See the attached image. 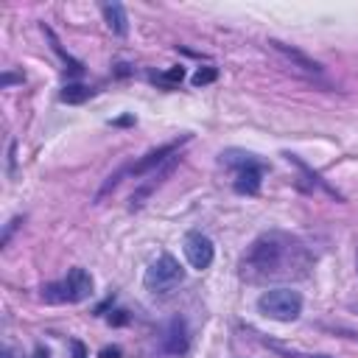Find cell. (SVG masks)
<instances>
[{
	"label": "cell",
	"instance_id": "30bf717a",
	"mask_svg": "<svg viewBox=\"0 0 358 358\" xmlns=\"http://www.w3.org/2000/svg\"><path fill=\"white\" fill-rule=\"evenodd\" d=\"M101 11H103V20H106V25H109V31L115 36H126L129 34V17H126V8L120 3H103Z\"/></svg>",
	"mask_w": 358,
	"mask_h": 358
},
{
	"label": "cell",
	"instance_id": "7402d4cb",
	"mask_svg": "<svg viewBox=\"0 0 358 358\" xmlns=\"http://www.w3.org/2000/svg\"><path fill=\"white\" fill-rule=\"evenodd\" d=\"M333 333H338V336H344V338H355L358 341V333H352V330H344V327H330Z\"/></svg>",
	"mask_w": 358,
	"mask_h": 358
},
{
	"label": "cell",
	"instance_id": "ffe728a7",
	"mask_svg": "<svg viewBox=\"0 0 358 358\" xmlns=\"http://www.w3.org/2000/svg\"><path fill=\"white\" fill-rule=\"evenodd\" d=\"M70 347H73V358H87V350H84V344L78 338H73Z\"/></svg>",
	"mask_w": 358,
	"mask_h": 358
},
{
	"label": "cell",
	"instance_id": "6da1fadb",
	"mask_svg": "<svg viewBox=\"0 0 358 358\" xmlns=\"http://www.w3.org/2000/svg\"><path fill=\"white\" fill-rule=\"evenodd\" d=\"M313 252L288 232L271 229L257 235L249 249L243 252L238 263L241 280L252 285H268V282H294L305 280L313 268Z\"/></svg>",
	"mask_w": 358,
	"mask_h": 358
},
{
	"label": "cell",
	"instance_id": "484cf974",
	"mask_svg": "<svg viewBox=\"0 0 358 358\" xmlns=\"http://www.w3.org/2000/svg\"><path fill=\"white\" fill-rule=\"evenodd\" d=\"M355 310H358V305H355Z\"/></svg>",
	"mask_w": 358,
	"mask_h": 358
},
{
	"label": "cell",
	"instance_id": "cb8c5ba5",
	"mask_svg": "<svg viewBox=\"0 0 358 358\" xmlns=\"http://www.w3.org/2000/svg\"><path fill=\"white\" fill-rule=\"evenodd\" d=\"M34 358H50V355H48V350H42V347H39V350L34 352Z\"/></svg>",
	"mask_w": 358,
	"mask_h": 358
},
{
	"label": "cell",
	"instance_id": "277c9868",
	"mask_svg": "<svg viewBox=\"0 0 358 358\" xmlns=\"http://www.w3.org/2000/svg\"><path fill=\"white\" fill-rule=\"evenodd\" d=\"M90 294H92V277L81 266L70 268L64 280L42 285V299L48 302H84Z\"/></svg>",
	"mask_w": 358,
	"mask_h": 358
},
{
	"label": "cell",
	"instance_id": "d4e9b609",
	"mask_svg": "<svg viewBox=\"0 0 358 358\" xmlns=\"http://www.w3.org/2000/svg\"><path fill=\"white\" fill-rule=\"evenodd\" d=\"M3 358H14V355H11V350H8V347H3Z\"/></svg>",
	"mask_w": 358,
	"mask_h": 358
},
{
	"label": "cell",
	"instance_id": "52a82bcc",
	"mask_svg": "<svg viewBox=\"0 0 358 358\" xmlns=\"http://www.w3.org/2000/svg\"><path fill=\"white\" fill-rule=\"evenodd\" d=\"M162 350L168 355H185L190 350V336H187V322L182 316H173L165 330H162V338H159Z\"/></svg>",
	"mask_w": 358,
	"mask_h": 358
},
{
	"label": "cell",
	"instance_id": "5bb4252c",
	"mask_svg": "<svg viewBox=\"0 0 358 358\" xmlns=\"http://www.w3.org/2000/svg\"><path fill=\"white\" fill-rule=\"evenodd\" d=\"M45 36H48V39H50V48H53V50H56V53H59V56H62V62H64V64H67V70H73V73H76V76H78V73H81V70H84V67H81V62H78V59H73V56H70V53H64V50H62V45H59V39H56V34H53V31H50V28H45Z\"/></svg>",
	"mask_w": 358,
	"mask_h": 358
},
{
	"label": "cell",
	"instance_id": "9c48e42d",
	"mask_svg": "<svg viewBox=\"0 0 358 358\" xmlns=\"http://www.w3.org/2000/svg\"><path fill=\"white\" fill-rule=\"evenodd\" d=\"M260 185H263V162L249 165V168H241L235 173V182H232L235 193H241V196H257L260 193Z\"/></svg>",
	"mask_w": 358,
	"mask_h": 358
},
{
	"label": "cell",
	"instance_id": "3957f363",
	"mask_svg": "<svg viewBox=\"0 0 358 358\" xmlns=\"http://www.w3.org/2000/svg\"><path fill=\"white\" fill-rule=\"evenodd\" d=\"M257 310L274 322H296L302 313V294L294 288H268L257 296Z\"/></svg>",
	"mask_w": 358,
	"mask_h": 358
},
{
	"label": "cell",
	"instance_id": "ba28073f",
	"mask_svg": "<svg viewBox=\"0 0 358 358\" xmlns=\"http://www.w3.org/2000/svg\"><path fill=\"white\" fill-rule=\"evenodd\" d=\"M268 48H271L274 53H280L285 62H291V67H296V70H302V73H308V76H322V64H319L316 59H310L308 53H302L299 48L285 45V42H280V39H268Z\"/></svg>",
	"mask_w": 358,
	"mask_h": 358
},
{
	"label": "cell",
	"instance_id": "9a60e30c",
	"mask_svg": "<svg viewBox=\"0 0 358 358\" xmlns=\"http://www.w3.org/2000/svg\"><path fill=\"white\" fill-rule=\"evenodd\" d=\"M218 78V67H213V64H204V67H199L196 73H193V87H207V84H213Z\"/></svg>",
	"mask_w": 358,
	"mask_h": 358
},
{
	"label": "cell",
	"instance_id": "2e32d148",
	"mask_svg": "<svg viewBox=\"0 0 358 358\" xmlns=\"http://www.w3.org/2000/svg\"><path fill=\"white\" fill-rule=\"evenodd\" d=\"M274 352H280V355H285V358H330V355H322V352H296V350H285V347H280V344H274V341H266Z\"/></svg>",
	"mask_w": 358,
	"mask_h": 358
},
{
	"label": "cell",
	"instance_id": "7c38bea8",
	"mask_svg": "<svg viewBox=\"0 0 358 358\" xmlns=\"http://www.w3.org/2000/svg\"><path fill=\"white\" fill-rule=\"evenodd\" d=\"M221 162H224V165H229V168H235V171H241V168L257 165L260 159H257L255 154H249V151H238V148H229V151H224V154H221Z\"/></svg>",
	"mask_w": 358,
	"mask_h": 358
},
{
	"label": "cell",
	"instance_id": "e0dca14e",
	"mask_svg": "<svg viewBox=\"0 0 358 358\" xmlns=\"http://www.w3.org/2000/svg\"><path fill=\"white\" fill-rule=\"evenodd\" d=\"M182 78H185V70H182V67H171L168 73L159 76L162 84H176V81H182Z\"/></svg>",
	"mask_w": 358,
	"mask_h": 358
},
{
	"label": "cell",
	"instance_id": "5b68a950",
	"mask_svg": "<svg viewBox=\"0 0 358 358\" xmlns=\"http://www.w3.org/2000/svg\"><path fill=\"white\" fill-rule=\"evenodd\" d=\"M185 143H190V134H182V137H176V140H171V143H162L159 148H151V151H148V154H143L137 162L126 165V173H129V176H134V179L154 173V171H157V168H162L171 157H176V154H179V148H182Z\"/></svg>",
	"mask_w": 358,
	"mask_h": 358
},
{
	"label": "cell",
	"instance_id": "4fadbf2b",
	"mask_svg": "<svg viewBox=\"0 0 358 358\" xmlns=\"http://www.w3.org/2000/svg\"><path fill=\"white\" fill-rule=\"evenodd\" d=\"M90 95H92L90 87H84V84H67V87L59 92V101H62V103H84Z\"/></svg>",
	"mask_w": 358,
	"mask_h": 358
},
{
	"label": "cell",
	"instance_id": "8992f818",
	"mask_svg": "<svg viewBox=\"0 0 358 358\" xmlns=\"http://www.w3.org/2000/svg\"><path fill=\"white\" fill-rule=\"evenodd\" d=\"M182 249H185V257H187L190 268L204 271V268H210V266H213L215 246H213V241H210V238H207L201 229H190V232L185 235Z\"/></svg>",
	"mask_w": 358,
	"mask_h": 358
},
{
	"label": "cell",
	"instance_id": "7a4b0ae2",
	"mask_svg": "<svg viewBox=\"0 0 358 358\" xmlns=\"http://www.w3.org/2000/svg\"><path fill=\"white\" fill-rule=\"evenodd\" d=\"M182 280H185V268H182V263H179L173 255H168V252H162L157 260H151L148 268H145V274H143V285H145V291L154 294V296L171 294Z\"/></svg>",
	"mask_w": 358,
	"mask_h": 358
},
{
	"label": "cell",
	"instance_id": "603a6c76",
	"mask_svg": "<svg viewBox=\"0 0 358 358\" xmlns=\"http://www.w3.org/2000/svg\"><path fill=\"white\" fill-rule=\"evenodd\" d=\"M129 123H134V117H131V115H126V117H120V120H115V126H129Z\"/></svg>",
	"mask_w": 358,
	"mask_h": 358
},
{
	"label": "cell",
	"instance_id": "8fae6325",
	"mask_svg": "<svg viewBox=\"0 0 358 358\" xmlns=\"http://www.w3.org/2000/svg\"><path fill=\"white\" fill-rule=\"evenodd\" d=\"M282 157H285V159H288L291 165H296V168H299V171H302V173L308 176V182H310V185H316V187H322V190H324V193H327L330 199H336V201H344V196H341V193H338L336 187H330V185H327V182H324V179H322V176H319V173H316V171H313L310 165H305V162H302V159H299L296 154H288V151H285Z\"/></svg>",
	"mask_w": 358,
	"mask_h": 358
},
{
	"label": "cell",
	"instance_id": "d6986e66",
	"mask_svg": "<svg viewBox=\"0 0 358 358\" xmlns=\"http://www.w3.org/2000/svg\"><path fill=\"white\" fill-rule=\"evenodd\" d=\"M22 78H25L22 73H3L0 84H3V87H8V84H14V81H22Z\"/></svg>",
	"mask_w": 358,
	"mask_h": 358
},
{
	"label": "cell",
	"instance_id": "44dd1931",
	"mask_svg": "<svg viewBox=\"0 0 358 358\" xmlns=\"http://www.w3.org/2000/svg\"><path fill=\"white\" fill-rule=\"evenodd\" d=\"M120 355H123L120 347H103V350H101V358H120Z\"/></svg>",
	"mask_w": 358,
	"mask_h": 358
},
{
	"label": "cell",
	"instance_id": "ac0fdd59",
	"mask_svg": "<svg viewBox=\"0 0 358 358\" xmlns=\"http://www.w3.org/2000/svg\"><path fill=\"white\" fill-rule=\"evenodd\" d=\"M20 224H22V218H20V215H17V218H11V221L6 224V229H3V241H0L3 246H8V241H11V235H14V229H17Z\"/></svg>",
	"mask_w": 358,
	"mask_h": 358
}]
</instances>
